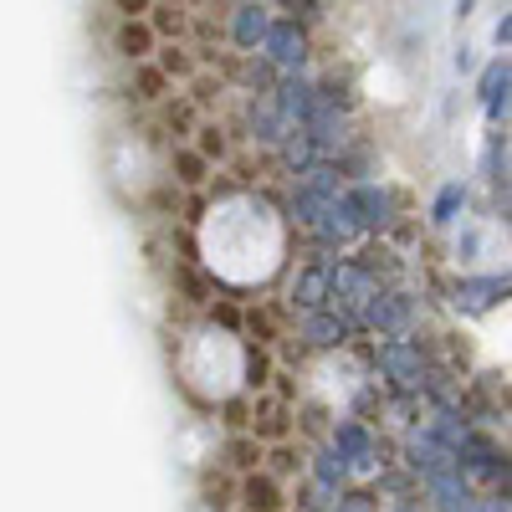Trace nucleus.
<instances>
[{"mask_svg":"<svg viewBox=\"0 0 512 512\" xmlns=\"http://www.w3.org/2000/svg\"><path fill=\"white\" fill-rule=\"evenodd\" d=\"M328 297H333V308L344 313V323L359 328V318H364V308L379 297V287H374V277H369L364 267L344 262V267H328Z\"/></svg>","mask_w":512,"mask_h":512,"instance_id":"nucleus-1","label":"nucleus"},{"mask_svg":"<svg viewBox=\"0 0 512 512\" xmlns=\"http://www.w3.org/2000/svg\"><path fill=\"white\" fill-rule=\"evenodd\" d=\"M333 451L344 456V466H349V472H374V466H379V446H374V436L364 431L359 420H344V425H338Z\"/></svg>","mask_w":512,"mask_h":512,"instance_id":"nucleus-2","label":"nucleus"},{"mask_svg":"<svg viewBox=\"0 0 512 512\" xmlns=\"http://www.w3.org/2000/svg\"><path fill=\"white\" fill-rule=\"evenodd\" d=\"M262 52H267L277 67L297 72V67L308 62V41H303V31H297V21H272V26H267V41H262Z\"/></svg>","mask_w":512,"mask_h":512,"instance_id":"nucleus-3","label":"nucleus"},{"mask_svg":"<svg viewBox=\"0 0 512 512\" xmlns=\"http://www.w3.org/2000/svg\"><path fill=\"white\" fill-rule=\"evenodd\" d=\"M379 369L400 379V384H420L425 379V364H420V349L405 344V338H384L379 344Z\"/></svg>","mask_w":512,"mask_h":512,"instance_id":"nucleus-4","label":"nucleus"},{"mask_svg":"<svg viewBox=\"0 0 512 512\" xmlns=\"http://www.w3.org/2000/svg\"><path fill=\"white\" fill-rule=\"evenodd\" d=\"M344 200L354 205L359 231H364V226H390V221H395V200H390V190H379V185H354Z\"/></svg>","mask_w":512,"mask_h":512,"instance_id":"nucleus-5","label":"nucleus"},{"mask_svg":"<svg viewBox=\"0 0 512 512\" xmlns=\"http://www.w3.org/2000/svg\"><path fill=\"white\" fill-rule=\"evenodd\" d=\"M359 323H369V328H379V333H400V328L410 323V297H400V292H379L374 303L364 308Z\"/></svg>","mask_w":512,"mask_h":512,"instance_id":"nucleus-6","label":"nucleus"},{"mask_svg":"<svg viewBox=\"0 0 512 512\" xmlns=\"http://www.w3.org/2000/svg\"><path fill=\"white\" fill-rule=\"evenodd\" d=\"M267 26H272V16L262 6H236L231 11V36H236V47H246V52H256L267 41Z\"/></svg>","mask_w":512,"mask_h":512,"instance_id":"nucleus-7","label":"nucleus"},{"mask_svg":"<svg viewBox=\"0 0 512 512\" xmlns=\"http://www.w3.org/2000/svg\"><path fill=\"white\" fill-rule=\"evenodd\" d=\"M502 292H507L502 277H472V282L456 287V308H461V313H487Z\"/></svg>","mask_w":512,"mask_h":512,"instance_id":"nucleus-8","label":"nucleus"},{"mask_svg":"<svg viewBox=\"0 0 512 512\" xmlns=\"http://www.w3.org/2000/svg\"><path fill=\"white\" fill-rule=\"evenodd\" d=\"M292 303H303L308 313H318L328 303V267H303L292 282Z\"/></svg>","mask_w":512,"mask_h":512,"instance_id":"nucleus-9","label":"nucleus"},{"mask_svg":"<svg viewBox=\"0 0 512 512\" xmlns=\"http://www.w3.org/2000/svg\"><path fill=\"white\" fill-rule=\"evenodd\" d=\"M349 328H354V323H344V318H323V313H308V318H303V333L313 338V344H323V349H328V344H344Z\"/></svg>","mask_w":512,"mask_h":512,"instance_id":"nucleus-10","label":"nucleus"},{"mask_svg":"<svg viewBox=\"0 0 512 512\" xmlns=\"http://www.w3.org/2000/svg\"><path fill=\"white\" fill-rule=\"evenodd\" d=\"M246 507H251V512H282L277 482H272V477H251V482H246Z\"/></svg>","mask_w":512,"mask_h":512,"instance_id":"nucleus-11","label":"nucleus"},{"mask_svg":"<svg viewBox=\"0 0 512 512\" xmlns=\"http://www.w3.org/2000/svg\"><path fill=\"white\" fill-rule=\"evenodd\" d=\"M313 477H318V487H323V492H333L338 482L349 477V466H344V456H338V451H323V456H318V466H313Z\"/></svg>","mask_w":512,"mask_h":512,"instance_id":"nucleus-12","label":"nucleus"},{"mask_svg":"<svg viewBox=\"0 0 512 512\" xmlns=\"http://www.w3.org/2000/svg\"><path fill=\"white\" fill-rule=\"evenodd\" d=\"M118 47H123L128 57H144V47H149V31H144V26H123Z\"/></svg>","mask_w":512,"mask_h":512,"instance_id":"nucleus-13","label":"nucleus"},{"mask_svg":"<svg viewBox=\"0 0 512 512\" xmlns=\"http://www.w3.org/2000/svg\"><path fill=\"white\" fill-rule=\"evenodd\" d=\"M461 205V185H446L441 200H436V221H451V210Z\"/></svg>","mask_w":512,"mask_h":512,"instance_id":"nucleus-14","label":"nucleus"},{"mask_svg":"<svg viewBox=\"0 0 512 512\" xmlns=\"http://www.w3.org/2000/svg\"><path fill=\"white\" fill-rule=\"evenodd\" d=\"M338 512H369V497L354 492V497H344V507H338Z\"/></svg>","mask_w":512,"mask_h":512,"instance_id":"nucleus-15","label":"nucleus"},{"mask_svg":"<svg viewBox=\"0 0 512 512\" xmlns=\"http://www.w3.org/2000/svg\"><path fill=\"white\" fill-rule=\"evenodd\" d=\"M395 512H415V507H395Z\"/></svg>","mask_w":512,"mask_h":512,"instance_id":"nucleus-16","label":"nucleus"}]
</instances>
